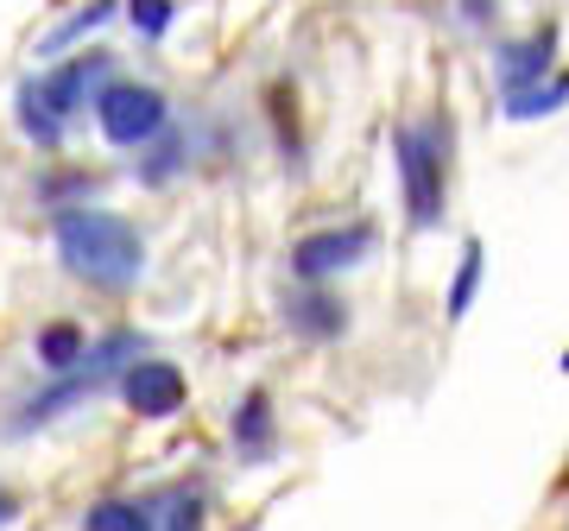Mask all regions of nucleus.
I'll list each match as a JSON object with an SVG mask.
<instances>
[{
  "instance_id": "f257e3e1",
  "label": "nucleus",
  "mask_w": 569,
  "mask_h": 531,
  "mask_svg": "<svg viewBox=\"0 0 569 531\" xmlns=\"http://www.w3.org/2000/svg\"><path fill=\"white\" fill-rule=\"evenodd\" d=\"M51 247H58V266L77 279V285L102 291V298H127V291L146 279V234L114 209H58L51 216Z\"/></svg>"
},
{
  "instance_id": "f03ea898",
  "label": "nucleus",
  "mask_w": 569,
  "mask_h": 531,
  "mask_svg": "<svg viewBox=\"0 0 569 531\" xmlns=\"http://www.w3.org/2000/svg\"><path fill=\"white\" fill-rule=\"evenodd\" d=\"M146 342H152V335H140V329H108V335H96L89 354H82V368H70V373H58V380H44V387H32V392L13 399L7 430H13V437H32V430L63 424L70 411L96 405L102 392H114V380H121L140 354H152Z\"/></svg>"
},
{
  "instance_id": "7ed1b4c3",
  "label": "nucleus",
  "mask_w": 569,
  "mask_h": 531,
  "mask_svg": "<svg viewBox=\"0 0 569 531\" xmlns=\"http://www.w3.org/2000/svg\"><path fill=\"white\" fill-rule=\"evenodd\" d=\"M108 77H114V58L108 51H70V58H58L51 70H39V77H26L13 89V127L39 152H58L70 121L89 114V102H96V89Z\"/></svg>"
},
{
  "instance_id": "20e7f679",
  "label": "nucleus",
  "mask_w": 569,
  "mask_h": 531,
  "mask_svg": "<svg viewBox=\"0 0 569 531\" xmlns=\"http://www.w3.org/2000/svg\"><path fill=\"white\" fill-rule=\"evenodd\" d=\"M392 171L406 197V222L418 234L443 228L449 209V121H399L392 127Z\"/></svg>"
},
{
  "instance_id": "39448f33",
  "label": "nucleus",
  "mask_w": 569,
  "mask_h": 531,
  "mask_svg": "<svg viewBox=\"0 0 569 531\" xmlns=\"http://www.w3.org/2000/svg\"><path fill=\"white\" fill-rule=\"evenodd\" d=\"M89 114H96V127H102V140L114 146V152H146V146L171 127L164 89L159 82H140V77H108L102 89H96Z\"/></svg>"
},
{
  "instance_id": "423d86ee",
  "label": "nucleus",
  "mask_w": 569,
  "mask_h": 531,
  "mask_svg": "<svg viewBox=\"0 0 569 531\" xmlns=\"http://www.w3.org/2000/svg\"><path fill=\"white\" fill-rule=\"evenodd\" d=\"M373 247H380V228L373 222H329V228L298 234L284 260H291V279H298V285H336V279L355 272Z\"/></svg>"
},
{
  "instance_id": "0eeeda50",
  "label": "nucleus",
  "mask_w": 569,
  "mask_h": 531,
  "mask_svg": "<svg viewBox=\"0 0 569 531\" xmlns=\"http://www.w3.org/2000/svg\"><path fill=\"white\" fill-rule=\"evenodd\" d=\"M114 399H121L140 424H164V418H178L190 405V373L178 361H164V354H140L133 368L114 380Z\"/></svg>"
},
{
  "instance_id": "6e6552de",
  "label": "nucleus",
  "mask_w": 569,
  "mask_h": 531,
  "mask_svg": "<svg viewBox=\"0 0 569 531\" xmlns=\"http://www.w3.org/2000/svg\"><path fill=\"white\" fill-rule=\"evenodd\" d=\"M284 450V424H279V399L266 387H247L228 411V455L241 469H272Z\"/></svg>"
},
{
  "instance_id": "1a4fd4ad",
  "label": "nucleus",
  "mask_w": 569,
  "mask_h": 531,
  "mask_svg": "<svg viewBox=\"0 0 569 531\" xmlns=\"http://www.w3.org/2000/svg\"><path fill=\"white\" fill-rule=\"evenodd\" d=\"M279 323L291 329V342H310V348H329V342H342L348 335V298L342 291H329V285H284L279 298Z\"/></svg>"
},
{
  "instance_id": "9d476101",
  "label": "nucleus",
  "mask_w": 569,
  "mask_h": 531,
  "mask_svg": "<svg viewBox=\"0 0 569 531\" xmlns=\"http://www.w3.org/2000/svg\"><path fill=\"white\" fill-rule=\"evenodd\" d=\"M493 77H500V102L538 89L545 77H557V26H538L526 39H507L500 58H493Z\"/></svg>"
},
{
  "instance_id": "9b49d317",
  "label": "nucleus",
  "mask_w": 569,
  "mask_h": 531,
  "mask_svg": "<svg viewBox=\"0 0 569 531\" xmlns=\"http://www.w3.org/2000/svg\"><path fill=\"white\" fill-rule=\"evenodd\" d=\"M146 500H152L159 531H209V481L203 474H183V481L146 493Z\"/></svg>"
},
{
  "instance_id": "f8f14e48",
  "label": "nucleus",
  "mask_w": 569,
  "mask_h": 531,
  "mask_svg": "<svg viewBox=\"0 0 569 531\" xmlns=\"http://www.w3.org/2000/svg\"><path fill=\"white\" fill-rule=\"evenodd\" d=\"M89 329L77 323V317H51V323L32 329V361L44 368V380H58V373L82 368V354H89Z\"/></svg>"
},
{
  "instance_id": "ddd939ff",
  "label": "nucleus",
  "mask_w": 569,
  "mask_h": 531,
  "mask_svg": "<svg viewBox=\"0 0 569 531\" xmlns=\"http://www.w3.org/2000/svg\"><path fill=\"white\" fill-rule=\"evenodd\" d=\"M190 152H197V140H190L178 121H171L159 140L146 146L140 159H133V171H140V184H146V190H164V184H171V178L183 171V164H190Z\"/></svg>"
},
{
  "instance_id": "4468645a",
  "label": "nucleus",
  "mask_w": 569,
  "mask_h": 531,
  "mask_svg": "<svg viewBox=\"0 0 569 531\" xmlns=\"http://www.w3.org/2000/svg\"><path fill=\"white\" fill-rule=\"evenodd\" d=\"M82 531H159L146 493H102L82 507Z\"/></svg>"
},
{
  "instance_id": "2eb2a0df",
  "label": "nucleus",
  "mask_w": 569,
  "mask_h": 531,
  "mask_svg": "<svg viewBox=\"0 0 569 531\" xmlns=\"http://www.w3.org/2000/svg\"><path fill=\"white\" fill-rule=\"evenodd\" d=\"M481 279H488V247H481V241H462V253H456V272H449V298H443V317H449V323H462L468 310H475V298H481Z\"/></svg>"
},
{
  "instance_id": "dca6fc26",
  "label": "nucleus",
  "mask_w": 569,
  "mask_h": 531,
  "mask_svg": "<svg viewBox=\"0 0 569 531\" xmlns=\"http://www.w3.org/2000/svg\"><path fill=\"white\" fill-rule=\"evenodd\" d=\"M114 20V0H89V7H77L70 20H58L51 32L39 39V58H58V51H77L89 32H102V26Z\"/></svg>"
},
{
  "instance_id": "f3484780",
  "label": "nucleus",
  "mask_w": 569,
  "mask_h": 531,
  "mask_svg": "<svg viewBox=\"0 0 569 531\" xmlns=\"http://www.w3.org/2000/svg\"><path fill=\"white\" fill-rule=\"evenodd\" d=\"M563 102H569V70H557V77H545L538 89L512 96V102H507V121H545V114H557Z\"/></svg>"
},
{
  "instance_id": "a211bd4d",
  "label": "nucleus",
  "mask_w": 569,
  "mask_h": 531,
  "mask_svg": "<svg viewBox=\"0 0 569 531\" xmlns=\"http://www.w3.org/2000/svg\"><path fill=\"white\" fill-rule=\"evenodd\" d=\"M127 20H133L140 44H159L171 32V20H178V0H127Z\"/></svg>"
},
{
  "instance_id": "6ab92c4d",
  "label": "nucleus",
  "mask_w": 569,
  "mask_h": 531,
  "mask_svg": "<svg viewBox=\"0 0 569 531\" xmlns=\"http://www.w3.org/2000/svg\"><path fill=\"white\" fill-rule=\"evenodd\" d=\"M20 512H26V500L13 488H7V481H0V531H13L20 525Z\"/></svg>"
},
{
  "instance_id": "aec40b11",
  "label": "nucleus",
  "mask_w": 569,
  "mask_h": 531,
  "mask_svg": "<svg viewBox=\"0 0 569 531\" xmlns=\"http://www.w3.org/2000/svg\"><path fill=\"white\" fill-rule=\"evenodd\" d=\"M488 13H493V0H462V20L468 26H488Z\"/></svg>"
},
{
  "instance_id": "412c9836",
  "label": "nucleus",
  "mask_w": 569,
  "mask_h": 531,
  "mask_svg": "<svg viewBox=\"0 0 569 531\" xmlns=\"http://www.w3.org/2000/svg\"><path fill=\"white\" fill-rule=\"evenodd\" d=\"M563 368H569V354H563Z\"/></svg>"
}]
</instances>
